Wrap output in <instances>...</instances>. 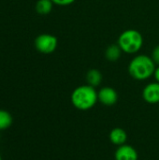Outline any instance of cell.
<instances>
[{
	"instance_id": "15",
	"label": "cell",
	"mask_w": 159,
	"mask_h": 160,
	"mask_svg": "<svg viewBox=\"0 0 159 160\" xmlns=\"http://www.w3.org/2000/svg\"><path fill=\"white\" fill-rule=\"evenodd\" d=\"M154 76H155L156 81H157V82H159V66L157 67V68H156V70H155Z\"/></svg>"
},
{
	"instance_id": "1",
	"label": "cell",
	"mask_w": 159,
	"mask_h": 160,
	"mask_svg": "<svg viewBox=\"0 0 159 160\" xmlns=\"http://www.w3.org/2000/svg\"><path fill=\"white\" fill-rule=\"evenodd\" d=\"M97 101V92L95 87L89 84L78 86L71 94V103L80 111L91 110Z\"/></svg>"
},
{
	"instance_id": "13",
	"label": "cell",
	"mask_w": 159,
	"mask_h": 160,
	"mask_svg": "<svg viewBox=\"0 0 159 160\" xmlns=\"http://www.w3.org/2000/svg\"><path fill=\"white\" fill-rule=\"evenodd\" d=\"M152 59H153V61L155 62L156 65H158L159 66V45H157V46L153 50V52H152Z\"/></svg>"
},
{
	"instance_id": "10",
	"label": "cell",
	"mask_w": 159,
	"mask_h": 160,
	"mask_svg": "<svg viewBox=\"0 0 159 160\" xmlns=\"http://www.w3.org/2000/svg\"><path fill=\"white\" fill-rule=\"evenodd\" d=\"M86 82L87 84L93 86V87H97L98 85H100L101 82H102V74L98 69L96 68H92L90 69L87 74H86Z\"/></svg>"
},
{
	"instance_id": "3",
	"label": "cell",
	"mask_w": 159,
	"mask_h": 160,
	"mask_svg": "<svg viewBox=\"0 0 159 160\" xmlns=\"http://www.w3.org/2000/svg\"><path fill=\"white\" fill-rule=\"evenodd\" d=\"M117 44L120 46L123 52L133 54L142 49L143 45V38L138 30L128 29L119 36Z\"/></svg>"
},
{
	"instance_id": "5",
	"label": "cell",
	"mask_w": 159,
	"mask_h": 160,
	"mask_svg": "<svg viewBox=\"0 0 159 160\" xmlns=\"http://www.w3.org/2000/svg\"><path fill=\"white\" fill-rule=\"evenodd\" d=\"M98 101L104 106H112L118 101V94L112 87H103L97 92Z\"/></svg>"
},
{
	"instance_id": "8",
	"label": "cell",
	"mask_w": 159,
	"mask_h": 160,
	"mask_svg": "<svg viewBox=\"0 0 159 160\" xmlns=\"http://www.w3.org/2000/svg\"><path fill=\"white\" fill-rule=\"evenodd\" d=\"M109 138L112 144L116 146H121L126 144L127 140V134L125 129L121 128H115L111 130Z\"/></svg>"
},
{
	"instance_id": "12",
	"label": "cell",
	"mask_w": 159,
	"mask_h": 160,
	"mask_svg": "<svg viewBox=\"0 0 159 160\" xmlns=\"http://www.w3.org/2000/svg\"><path fill=\"white\" fill-rule=\"evenodd\" d=\"M12 124L11 114L4 110H0V130L7 129Z\"/></svg>"
},
{
	"instance_id": "9",
	"label": "cell",
	"mask_w": 159,
	"mask_h": 160,
	"mask_svg": "<svg viewBox=\"0 0 159 160\" xmlns=\"http://www.w3.org/2000/svg\"><path fill=\"white\" fill-rule=\"evenodd\" d=\"M122 49L118 44H111L105 51V57L110 62H116L122 55Z\"/></svg>"
},
{
	"instance_id": "7",
	"label": "cell",
	"mask_w": 159,
	"mask_h": 160,
	"mask_svg": "<svg viewBox=\"0 0 159 160\" xmlns=\"http://www.w3.org/2000/svg\"><path fill=\"white\" fill-rule=\"evenodd\" d=\"M142 98L149 104L159 103V82H156L147 84L142 91Z\"/></svg>"
},
{
	"instance_id": "6",
	"label": "cell",
	"mask_w": 159,
	"mask_h": 160,
	"mask_svg": "<svg viewBox=\"0 0 159 160\" xmlns=\"http://www.w3.org/2000/svg\"><path fill=\"white\" fill-rule=\"evenodd\" d=\"M115 160H138L139 155L137 150L128 144L118 146L114 154Z\"/></svg>"
},
{
	"instance_id": "4",
	"label": "cell",
	"mask_w": 159,
	"mask_h": 160,
	"mask_svg": "<svg viewBox=\"0 0 159 160\" xmlns=\"http://www.w3.org/2000/svg\"><path fill=\"white\" fill-rule=\"evenodd\" d=\"M57 38L53 35L51 34H41L37 37L35 40L36 49L44 54L52 53L57 48Z\"/></svg>"
},
{
	"instance_id": "2",
	"label": "cell",
	"mask_w": 159,
	"mask_h": 160,
	"mask_svg": "<svg viewBox=\"0 0 159 160\" xmlns=\"http://www.w3.org/2000/svg\"><path fill=\"white\" fill-rule=\"evenodd\" d=\"M156 70V64L152 57L148 55L140 54L134 57L128 66V72L130 76L137 81H145L154 75Z\"/></svg>"
},
{
	"instance_id": "11",
	"label": "cell",
	"mask_w": 159,
	"mask_h": 160,
	"mask_svg": "<svg viewBox=\"0 0 159 160\" xmlns=\"http://www.w3.org/2000/svg\"><path fill=\"white\" fill-rule=\"evenodd\" d=\"M52 0H38L36 4V10L40 15H47L52 9Z\"/></svg>"
},
{
	"instance_id": "16",
	"label": "cell",
	"mask_w": 159,
	"mask_h": 160,
	"mask_svg": "<svg viewBox=\"0 0 159 160\" xmlns=\"http://www.w3.org/2000/svg\"><path fill=\"white\" fill-rule=\"evenodd\" d=\"M0 160H2V159H1V157H0Z\"/></svg>"
},
{
	"instance_id": "14",
	"label": "cell",
	"mask_w": 159,
	"mask_h": 160,
	"mask_svg": "<svg viewBox=\"0 0 159 160\" xmlns=\"http://www.w3.org/2000/svg\"><path fill=\"white\" fill-rule=\"evenodd\" d=\"M53 4L59 5V6H68L74 3L76 0H52Z\"/></svg>"
}]
</instances>
